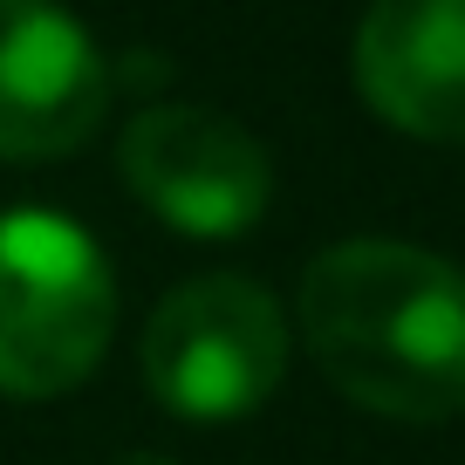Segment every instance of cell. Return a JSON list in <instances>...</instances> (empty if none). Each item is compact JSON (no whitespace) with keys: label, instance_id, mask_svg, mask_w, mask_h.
Here are the masks:
<instances>
[{"label":"cell","instance_id":"6da1fadb","mask_svg":"<svg viewBox=\"0 0 465 465\" xmlns=\"http://www.w3.org/2000/svg\"><path fill=\"white\" fill-rule=\"evenodd\" d=\"M302 329L349 404L404 424L465 411V274L404 240H342L302 281Z\"/></svg>","mask_w":465,"mask_h":465},{"label":"cell","instance_id":"7a4b0ae2","mask_svg":"<svg viewBox=\"0 0 465 465\" xmlns=\"http://www.w3.org/2000/svg\"><path fill=\"white\" fill-rule=\"evenodd\" d=\"M116 329L110 261L75 219L0 213V397H62L103 363Z\"/></svg>","mask_w":465,"mask_h":465},{"label":"cell","instance_id":"3957f363","mask_svg":"<svg viewBox=\"0 0 465 465\" xmlns=\"http://www.w3.org/2000/svg\"><path fill=\"white\" fill-rule=\"evenodd\" d=\"M144 383L185 424H232L261 411L288 377V322L274 294L240 274L185 281L144 329Z\"/></svg>","mask_w":465,"mask_h":465},{"label":"cell","instance_id":"277c9868","mask_svg":"<svg viewBox=\"0 0 465 465\" xmlns=\"http://www.w3.org/2000/svg\"><path fill=\"white\" fill-rule=\"evenodd\" d=\"M124 185L192 240H232L267 213L274 164L232 116L205 103H151L124 124Z\"/></svg>","mask_w":465,"mask_h":465},{"label":"cell","instance_id":"5b68a950","mask_svg":"<svg viewBox=\"0 0 465 465\" xmlns=\"http://www.w3.org/2000/svg\"><path fill=\"white\" fill-rule=\"evenodd\" d=\"M110 110V62L55 0H0V158H62Z\"/></svg>","mask_w":465,"mask_h":465},{"label":"cell","instance_id":"8992f818","mask_svg":"<svg viewBox=\"0 0 465 465\" xmlns=\"http://www.w3.org/2000/svg\"><path fill=\"white\" fill-rule=\"evenodd\" d=\"M356 89L391 131L465 144V0H370Z\"/></svg>","mask_w":465,"mask_h":465},{"label":"cell","instance_id":"52a82bcc","mask_svg":"<svg viewBox=\"0 0 465 465\" xmlns=\"http://www.w3.org/2000/svg\"><path fill=\"white\" fill-rule=\"evenodd\" d=\"M116 465H185V459H172V451H131V459H116Z\"/></svg>","mask_w":465,"mask_h":465}]
</instances>
